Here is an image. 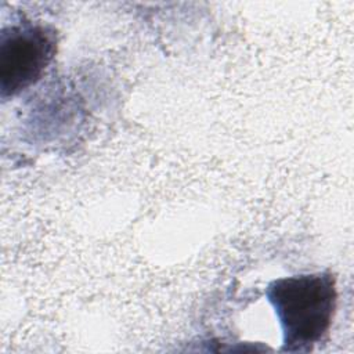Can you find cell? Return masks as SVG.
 Here are the masks:
<instances>
[{
  "mask_svg": "<svg viewBox=\"0 0 354 354\" xmlns=\"http://www.w3.org/2000/svg\"><path fill=\"white\" fill-rule=\"evenodd\" d=\"M266 297L282 330V351L308 353L328 335L337 301L330 272L274 279L266 288Z\"/></svg>",
  "mask_w": 354,
  "mask_h": 354,
  "instance_id": "cell-1",
  "label": "cell"
},
{
  "mask_svg": "<svg viewBox=\"0 0 354 354\" xmlns=\"http://www.w3.org/2000/svg\"><path fill=\"white\" fill-rule=\"evenodd\" d=\"M57 33L37 22H21L0 33V97L12 98L33 86L57 53Z\"/></svg>",
  "mask_w": 354,
  "mask_h": 354,
  "instance_id": "cell-2",
  "label": "cell"
}]
</instances>
